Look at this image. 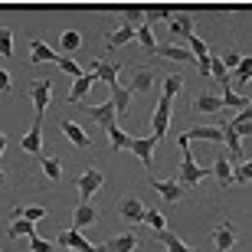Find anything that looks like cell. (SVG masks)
I'll return each mask as SVG.
<instances>
[{
	"instance_id": "47",
	"label": "cell",
	"mask_w": 252,
	"mask_h": 252,
	"mask_svg": "<svg viewBox=\"0 0 252 252\" xmlns=\"http://www.w3.org/2000/svg\"><path fill=\"white\" fill-rule=\"evenodd\" d=\"M0 92H3V95L13 92V79H10V72L3 69V65H0Z\"/></svg>"
},
{
	"instance_id": "16",
	"label": "cell",
	"mask_w": 252,
	"mask_h": 252,
	"mask_svg": "<svg viewBox=\"0 0 252 252\" xmlns=\"http://www.w3.org/2000/svg\"><path fill=\"white\" fill-rule=\"evenodd\" d=\"M39 63H59V56L43 39H30V65H39Z\"/></svg>"
},
{
	"instance_id": "23",
	"label": "cell",
	"mask_w": 252,
	"mask_h": 252,
	"mask_svg": "<svg viewBox=\"0 0 252 252\" xmlns=\"http://www.w3.org/2000/svg\"><path fill=\"white\" fill-rule=\"evenodd\" d=\"M134 246H138V236L122 233V236H112V239L105 243V252H134Z\"/></svg>"
},
{
	"instance_id": "45",
	"label": "cell",
	"mask_w": 252,
	"mask_h": 252,
	"mask_svg": "<svg viewBox=\"0 0 252 252\" xmlns=\"http://www.w3.org/2000/svg\"><path fill=\"white\" fill-rule=\"evenodd\" d=\"M252 180V160H246L243 167H236V184H249Z\"/></svg>"
},
{
	"instance_id": "19",
	"label": "cell",
	"mask_w": 252,
	"mask_h": 252,
	"mask_svg": "<svg viewBox=\"0 0 252 252\" xmlns=\"http://www.w3.org/2000/svg\"><path fill=\"white\" fill-rule=\"evenodd\" d=\"M154 56H160V59H174V63H193V53H190L187 46H174V43H167V46H158V53Z\"/></svg>"
},
{
	"instance_id": "28",
	"label": "cell",
	"mask_w": 252,
	"mask_h": 252,
	"mask_svg": "<svg viewBox=\"0 0 252 252\" xmlns=\"http://www.w3.org/2000/svg\"><path fill=\"white\" fill-rule=\"evenodd\" d=\"M158 239L167 246V252H196V249H190V246L184 243L177 233H170V229H167V233H158Z\"/></svg>"
},
{
	"instance_id": "48",
	"label": "cell",
	"mask_w": 252,
	"mask_h": 252,
	"mask_svg": "<svg viewBox=\"0 0 252 252\" xmlns=\"http://www.w3.org/2000/svg\"><path fill=\"white\" fill-rule=\"evenodd\" d=\"M236 118H243V122H252V105H249V108H246V112H239V115H236Z\"/></svg>"
},
{
	"instance_id": "31",
	"label": "cell",
	"mask_w": 252,
	"mask_h": 252,
	"mask_svg": "<svg viewBox=\"0 0 252 252\" xmlns=\"http://www.w3.org/2000/svg\"><path fill=\"white\" fill-rule=\"evenodd\" d=\"M108 138H112V151H131V134H125L122 128H118V125H115V128H108Z\"/></svg>"
},
{
	"instance_id": "4",
	"label": "cell",
	"mask_w": 252,
	"mask_h": 252,
	"mask_svg": "<svg viewBox=\"0 0 252 252\" xmlns=\"http://www.w3.org/2000/svg\"><path fill=\"white\" fill-rule=\"evenodd\" d=\"M102 184H105V174L98 167H89L82 177H79V196L89 203V200H92V193H98V190H102Z\"/></svg>"
},
{
	"instance_id": "13",
	"label": "cell",
	"mask_w": 252,
	"mask_h": 252,
	"mask_svg": "<svg viewBox=\"0 0 252 252\" xmlns=\"http://www.w3.org/2000/svg\"><path fill=\"white\" fill-rule=\"evenodd\" d=\"M92 72H95V79H102L108 89H118V63H102V59H92Z\"/></svg>"
},
{
	"instance_id": "34",
	"label": "cell",
	"mask_w": 252,
	"mask_h": 252,
	"mask_svg": "<svg viewBox=\"0 0 252 252\" xmlns=\"http://www.w3.org/2000/svg\"><path fill=\"white\" fill-rule=\"evenodd\" d=\"M0 56L13 59V30L10 27H0Z\"/></svg>"
},
{
	"instance_id": "44",
	"label": "cell",
	"mask_w": 252,
	"mask_h": 252,
	"mask_svg": "<svg viewBox=\"0 0 252 252\" xmlns=\"http://www.w3.org/2000/svg\"><path fill=\"white\" fill-rule=\"evenodd\" d=\"M30 252H56V246L46 243V239H39V236H33V239H30Z\"/></svg>"
},
{
	"instance_id": "5",
	"label": "cell",
	"mask_w": 252,
	"mask_h": 252,
	"mask_svg": "<svg viewBox=\"0 0 252 252\" xmlns=\"http://www.w3.org/2000/svg\"><path fill=\"white\" fill-rule=\"evenodd\" d=\"M85 115H89L95 125H102L105 131L115 128V118H118V112H115V102H112V98H108V102H102V105H89V108H85Z\"/></svg>"
},
{
	"instance_id": "39",
	"label": "cell",
	"mask_w": 252,
	"mask_h": 252,
	"mask_svg": "<svg viewBox=\"0 0 252 252\" xmlns=\"http://www.w3.org/2000/svg\"><path fill=\"white\" fill-rule=\"evenodd\" d=\"M220 59H223V65L229 69V72H239V65H243V56H239V49H226Z\"/></svg>"
},
{
	"instance_id": "38",
	"label": "cell",
	"mask_w": 252,
	"mask_h": 252,
	"mask_svg": "<svg viewBox=\"0 0 252 252\" xmlns=\"http://www.w3.org/2000/svg\"><path fill=\"white\" fill-rule=\"evenodd\" d=\"M187 43H190V53L196 56V63H203V59H210V49H206V43H203L200 36H190Z\"/></svg>"
},
{
	"instance_id": "21",
	"label": "cell",
	"mask_w": 252,
	"mask_h": 252,
	"mask_svg": "<svg viewBox=\"0 0 252 252\" xmlns=\"http://www.w3.org/2000/svg\"><path fill=\"white\" fill-rule=\"evenodd\" d=\"M226 105H223V98L220 95H196L193 98V112H203V115H216V112H223Z\"/></svg>"
},
{
	"instance_id": "36",
	"label": "cell",
	"mask_w": 252,
	"mask_h": 252,
	"mask_svg": "<svg viewBox=\"0 0 252 252\" xmlns=\"http://www.w3.org/2000/svg\"><path fill=\"white\" fill-rule=\"evenodd\" d=\"M180 89H184V79H180V75H174V72H170L167 79H164V98H170V102H174V95H177Z\"/></svg>"
},
{
	"instance_id": "17",
	"label": "cell",
	"mask_w": 252,
	"mask_h": 252,
	"mask_svg": "<svg viewBox=\"0 0 252 252\" xmlns=\"http://www.w3.org/2000/svg\"><path fill=\"white\" fill-rule=\"evenodd\" d=\"M213 177L220 180V187L236 184V170H233V164H229V158H226V154H220V158L213 160Z\"/></svg>"
},
{
	"instance_id": "49",
	"label": "cell",
	"mask_w": 252,
	"mask_h": 252,
	"mask_svg": "<svg viewBox=\"0 0 252 252\" xmlns=\"http://www.w3.org/2000/svg\"><path fill=\"white\" fill-rule=\"evenodd\" d=\"M3 151H7V134L0 131V154H3Z\"/></svg>"
},
{
	"instance_id": "40",
	"label": "cell",
	"mask_w": 252,
	"mask_h": 252,
	"mask_svg": "<svg viewBox=\"0 0 252 252\" xmlns=\"http://www.w3.org/2000/svg\"><path fill=\"white\" fill-rule=\"evenodd\" d=\"M144 223H148L154 233H167V220H164L158 210H148V220H144Z\"/></svg>"
},
{
	"instance_id": "33",
	"label": "cell",
	"mask_w": 252,
	"mask_h": 252,
	"mask_svg": "<svg viewBox=\"0 0 252 252\" xmlns=\"http://www.w3.org/2000/svg\"><path fill=\"white\" fill-rule=\"evenodd\" d=\"M39 167H43V174H46L49 180H63V164H59V158H39Z\"/></svg>"
},
{
	"instance_id": "8",
	"label": "cell",
	"mask_w": 252,
	"mask_h": 252,
	"mask_svg": "<svg viewBox=\"0 0 252 252\" xmlns=\"http://www.w3.org/2000/svg\"><path fill=\"white\" fill-rule=\"evenodd\" d=\"M154 148H158V138H134L131 141V154L141 160V167H154Z\"/></svg>"
},
{
	"instance_id": "42",
	"label": "cell",
	"mask_w": 252,
	"mask_h": 252,
	"mask_svg": "<svg viewBox=\"0 0 252 252\" xmlns=\"http://www.w3.org/2000/svg\"><path fill=\"white\" fill-rule=\"evenodd\" d=\"M249 82H252V56H246L239 72H236V85H249Z\"/></svg>"
},
{
	"instance_id": "18",
	"label": "cell",
	"mask_w": 252,
	"mask_h": 252,
	"mask_svg": "<svg viewBox=\"0 0 252 252\" xmlns=\"http://www.w3.org/2000/svg\"><path fill=\"white\" fill-rule=\"evenodd\" d=\"M131 92H151L154 89V72H151L148 65H141V69H134L131 72Z\"/></svg>"
},
{
	"instance_id": "12",
	"label": "cell",
	"mask_w": 252,
	"mask_h": 252,
	"mask_svg": "<svg viewBox=\"0 0 252 252\" xmlns=\"http://www.w3.org/2000/svg\"><path fill=\"white\" fill-rule=\"evenodd\" d=\"M56 246H65L69 252H82V249H89L92 243H89V239H85V236L72 226V229H63V233L56 236Z\"/></svg>"
},
{
	"instance_id": "22",
	"label": "cell",
	"mask_w": 252,
	"mask_h": 252,
	"mask_svg": "<svg viewBox=\"0 0 252 252\" xmlns=\"http://www.w3.org/2000/svg\"><path fill=\"white\" fill-rule=\"evenodd\" d=\"M131 39H138V30H131V27H118V30H112L108 36H105V46L108 49H118V46H125V43H131Z\"/></svg>"
},
{
	"instance_id": "35",
	"label": "cell",
	"mask_w": 252,
	"mask_h": 252,
	"mask_svg": "<svg viewBox=\"0 0 252 252\" xmlns=\"http://www.w3.org/2000/svg\"><path fill=\"white\" fill-rule=\"evenodd\" d=\"M56 65H59V69H63L65 75H69V79H72V82H75V79H82V75H85V72H82V65H79V63H72V59H69V56H59V63H56Z\"/></svg>"
},
{
	"instance_id": "6",
	"label": "cell",
	"mask_w": 252,
	"mask_h": 252,
	"mask_svg": "<svg viewBox=\"0 0 252 252\" xmlns=\"http://www.w3.org/2000/svg\"><path fill=\"white\" fill-rule=\"evenodd\" d=\"M236 243H239V229H236L233 223H226V220H223V223L213 229V246H216V252H229Z\"/></svg>"
},
{
	"instance_id": "27",
	"label": "cell",
	"mask_w": 252,
	"mask_h": 252,
	"mask_svg": "<svg viewBox=\"0 0 252 252\" xmlns=\"http://www.w3.org/2000/svg\"><path fill=\"white\" fill-rule=\"evenodd\" d=\"M112 102H115V112H118V118H125L131 108V89H112Z\"/></svg>"
},
{
	"instance_id": "26",
	"label": "cell",
	"mask_w": 252,
	"mask_h": 252,
	"mask_svg": "<svg viewBox=\"0 0 252 252\" xmlns=\"http://www.w3.org/2000/svg\"><path fill=\"white\" fill-rule=\"evenodd\" d=\"M7 236H10V239H33V236H36V223H30V220H23V216H20V220H13V223H10Z\"/></svg>"
},
{
	"instance_id": "9",
	"label": "cell",
	"mask_w": 252,
	"mask_h": 252,
	"mask_svg": "<svg viewBox=\"0 0 252 252\" xmlns=\"http://www.w3.org/2000/svg\"><path fill=\"white\" fill-rule=\"evenodd\" d=\"M148 184L158 190L167 203H180V200H184V184H180V180H158V177H151Z\"/></svg>"
},
{
	"instance_id": "14",
	"label": "cell",
	"mask_w": 252,
	"mask_h": 252,
	"mask_svg": "<svg viewBox=\"0 0 252 252\" xmlns=\"http://www.w3.org/2000/svg\"><path fill=\"white\" fill-rule=\"evenodd\" d=\"M59 128H63L65 138L72 141V148H89V144H92V141H89V134L82 131V125L69 122V118H59Z\"/></svg>"
},
{
	"instance_id": "11",
	"label": "cell",
	"mask_w": 252,
	"mask_h": 252,
	"mask_svg": "<svg viewBox=\"0 0 252 252\" xmlns=\"http://www.w3.org/2000/svg\"><path fill=\"white\" fill-rule=\"evenodd\" d=\"M23 151H30V154H43V115H36V122H33V128L23 134Z\"/></svg>"
},
{
	"instance_id": "2",
	"label": "cell",
	"mask_w": 252,
	"mask_h": 252,
	"mask_svg": "<svg viewBox=\"0 0 252 252\" xmlns=\"http://www.w3.org/2000/svg\"><path fill=\"white\" fill-rule=\"evenodd\" d=\"M118 216L128 220V223H144V220H148V206L141 203L134 193H128V196H122V203H118Z\"/></svg>"
},
{
	"instance_id": "24",
	"label": "cell",
	"mask_w": 252,
	"mask_h": 252,
	"mask_svg": "<svg viewBox=\"0 0 252 252\" xmlns=\"http://www.w3.org/2000/svg\"><path fill=\"white\" fill-rule=\"evenodd\" d=\"M92 82H95V72H92V69H89L82 79H75V82H72V92H69V105H79V102H82L85 92L92 89Z\"/></svg>"
},
{
	"instance_id": "46",
	"label": "cell",
	"mask_w": 252,
	"mask_h": 252,
	"mask_svg": "<svg viewBox=\"0 0 252 252\" xmlns=\"http://www.w3.org/2000/svg\"><path fill=\"white\" fill-rule=\"evenodd\" d=\"M233 128L239 131V138H252V122H243V118H233Z\"/></svg>"
},
{
	"instance_id": "10",
	"label": "cell",
	"mask_w": 252,
	"mask_h": 252,
	"mask_svg": "<svg viewBox=\"0 0 252 252\" xmlns=\"http://www.w3.org/2000/svg\"><path fill=\"white\" fill-rule=\"evenodd\" d=\"M72 223H75V229H85V226H95V223H98V206H95L92 200H89V203L82 200V203H79V206L72 210Z\"/></svg>"
},
{
	"instance_id": "3",
	"label": "cell",
	"mask_w": 252,
	"mask_h": 252,
	"mask_svg": "<svg viewBox=\"0 0 252 252\" xmlns=\"http://www.w3.org/2000/svg\"><path fill=\"white\" fill-rule=\"evenodd\" d=\"M151 128H154V138H158V141L167 138V131H170V98H164V95L158 98V108H154Z\"/></svg>"
},
{
	"instance_id": "43",
	"label": "cell",
	"mask_w": 252,
	"mask_h": 252,
	"mask_svg": "<svg viewBox=\"0 0 252 252\" xmlns=\"http://www.w3.org/2000/svg\"><path fill=\"white\" fill-rule=\"evenodd\" d=\"M213 75L223 82V89H229V69L223 65V59H220V56H213Z\"/></svg>"
},
{
	"instance_id": "41",
	"label": "cell",
	"mask_w": 252,
	"mask_h": 252,
	"mask_svg": "<svg viewBox=\"0 0 252 252\" xmlns=\"http://www.w3.org/2000/svg\"><path fill=\"white\" fill-rule=\"evenodd\" d=\"M154 20H174V7H148V23H154Z\"/></svg>"
},
{
	"instance_id": "32",
	"label": "cell",
	"mask_w": 252,
	"mask_h": 252,
	"mask_svg": "<svg viewBox=\"0 0 252 252\" xmlns=\"http://www.w3.org/2000/svg\"><path fill=\"white\" fill-rule=\"evenodd\" d=\"M79 46H82V36H79L75 30H63V33H59V49H63V53H72V49H79Z\"/></svg>"
},
{
	"instance_id": "7",
	"label": "cell",
	"mask_w": 252,
	"mask_h": 252,
	"mask_svg": "<svg viewBox=\"0 0 252 252\" xmlns=\"http://www.w3.org/2000/svg\"><path fill=\"white\" fill-rule=\"evenodd\" d=\"M30 92H33V108H36V115H46L49 102H53V82H49V79H36V82L30 85Z\"/></svg>"
},
{
	"instance_id": "50",
	"label": "cell",
	"mask_w": 252,
	"mask_h": 252,
	"mask_svg": "<svg viewBox=\"0 0 252 252\" xmlns=\"http://www.w3.org/2000/svg\"><path fill=\"white\" fill-rule=\"evenodd\" d=\"M82 252H105V246H89V249H82Z\"/></svg>"
},
{
	"instance_id": "25",
	"label": "cell",
	"mask_w": 252,
	"mask_h": 252,
	"mask_svg": "<svg viewBox=\"0 0 252 252\" xmlns=\"http://www.w3.org/2000/svg\"><path fill=\"white\" fill-rule=\"evenodd\" d=\"M220 128H223V138H226V144H229V154L239 160L243 158V138H239V131L233 128V122H223Z\"/></svg>"
},
{
	"instance_id": "29",
	"label": "cell",
	"mask_w": 252,
	"mask_h": 252,
	"mask_svg": "<svg viewBox=\"0 0 252 252\" xmlns=\"http://www.w3.org/2000/svg\"><path fill=\"white\" fill-rule=\"evenodd\" d=\"M223 105L226 108H236V112H246V108H249V98H246L243 92H236V89H226V95H223Z\"/></svg>"
},
{
	"instance_id": "15",
	"label": "cell",
	"mask_w": 252,
	"mask_h": 252,
	"mask_svg": "<svg viewBox=\"0 0 252 252\" xmlns=\"http://www.w3.org/2000/svg\"><path fill=\"white\" fill-rule=\"evenodd\" d=\"M167 30H170V36L190 39L193 36V13H174V20L167 23Z\"/></svg>"
},
{
	"instance_id": "51",
	"label": "cell",
	"mask_w": 252,
	"mask_h": 252,
	"mask_svg": "<svg viewBox=\"0 0 252 252\" xmlns=\"http://www.w3.org/2000/svg\"><path fill=\"white\" fill-rule=\"evenodd\" d=\"M3 180H7V177H3V170H0V184H3Z\"/></svg>"
},
{
	"instance_id": "30",
	"label": "cell",
	"mask_w": 252,
	"mask_h": 252,
	"mask_svg": "<svg viewBox=\"0 0 252 252\" xmlns=\"http://www.w3.org/2000/svg\"><path fill=\"white\" fill-rule=\"evenodd\" d=\"M30 220V223H39V220H46V206H17L13 210V220Z\"/></svg>"
},
{
	"instance_id": "1",
	"label": "cell",
	"mask_w": 252,
	"mask_h": 252,
	"mask_svg": "<svg viewBox=\"0 0 252 252\" xmlns=\"http://www.w3.org/2000/svg\"><path fill=\"white\" fill-rule=\"evenodd\" d=\"M177 144H180V154H184V160H180V184H184V190H187V187H200V180H203L206 174H213V167H210V170L196 167L193 151H190V138H187V134H180Z\"/></svg>"
},
{
	"instance_id": "37",
	"label": "cell",
	"mask_w": 252,
	"mask_h": 252,
	"mask_svg": "<svg viewBox=\"0 0 252 252\" xmlns=\"http://www.w3.org/2000/svg\"><path fill=\"white\" fill-rule=\"evenodd\" d=\"M138 43L148 49V53H158V43H154V33H151V23H144V27L138 30Z\"/></svg>"
},
{
	"instance_id": "20",
	"label": "cell",
	"mask_w": 252,
	"mask_h": 252,
	"mask_svg": "<svg viewBox=\"0 0 252 252\" xmlns=\"http://www.w3.org/2000/svg\"><path fill=\"white\" fill-rule=\"evenodd\" d=\"M187 138L190 141H226L220 125H196V128L187 131Z\"/></svg>"
}]
</instances>
